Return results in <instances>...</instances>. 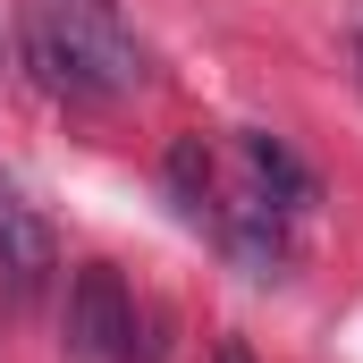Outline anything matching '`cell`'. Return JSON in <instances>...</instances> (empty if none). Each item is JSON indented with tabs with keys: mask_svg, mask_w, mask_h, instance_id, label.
<instances>
[{
	"mask_svg": "<svg viewBox=\"0 0 363 363\" xmlns=\"http://www.w3.org/2000/svg\"><path fill=\"white\" fill-rule=\"evenodd\" d=\"M169 194H178V211L194 220V228H211V203H220V169H211L203 135H178V144H169Z\"/></svg>",
	"mask_w": 363,
	"mask_h": 363,
	"instance_id": "5",
	"label": "cell"
},
{
	"mask_svg": "<svg viewBox=\"0 0 363 363\" xmlns=\"http://www.w3.org/2000/svg\"><path fill=\"white\" fill-rule=\"evenodd\" d=\"M26 60L68 101H110L144 85V51L110 0H34L26 9Z\"/></svg>",
	"mask_w": 363,
	"mask_h": 363,
	"instance_id": "1",
	"label": "cell"
},
{
	"mask_svg": "<svg viewBox=\"0 0 363 363\" xmlns=\"http://www.w3.org/2000/svg\"><path fill=\"white\" fill-rule=\"evenodd\" d=\"M355 60H363V43H355Z\"/></svg>",
	"mask_w": 363,
	"mask_h": 363,
	"instance_id": "7",
	"label": "cell"
},
{
	"mask_svg": "<svg viewBox=\"0 0 363 363\" xmlns=\"http://www.w3.org/2000/svg\"><path fill=\"white\" fill-rule=\"evenodd\" d=\"M60 262V245H51V228H43V211L34 203H17L9 186H0V279H9V296L17 304H34L43 296V279Z\"/></svg>",
	"mask_w": 363,
	"mask_h": 363,
	"instance_id": "3",
	"label": "cell"
},
{
	"mask_svg": "<svg viewBox=\"0 0 363 363\" xmlns=\"http://www.w3.org/2000/svg\"><path fill=\"white\" fill-rule=\"evenodd\" d=\"M237 169H245L254 186H262V194H271V203L287 211V220H296V211L313 203V178L296 169V152H287L279 135H262V127H254V135H237Z\"/></svg>",
	"mask_w": 363,
	"mask_h": 363,
	"instance_id": "4",
	"label": "cell"
},
{
	"mask_svg": "<svg viewBox=\"0 0 363 363\" xmlns=\"http://www.w3.org/2000/svg\"><path fill=\"white\" fill-rule=\"evenodd\" d=\"M211 363H254V355H245V338H220V347H211Z\"/></svg>",
	"mask_w": 363,
	"mask_h": 363,
	"instance_id": "6",
	"label": "cell"
},
{
	"mask_svg": "<svg viewBox=\"0 0 363 363\" xmlns=\"http://www.w3.org/2000/svg\"><path fill=\"white\" fill-rule=\"evenodd\" d=\"M127 321H135V296L110 262H85L68 279V355L77 363H127Z\"/></svg>",
	"mask_w": 363,
	"mask_h": 363,
	"instance_id": "2",
	"label": "cell"
}]
</instances>
